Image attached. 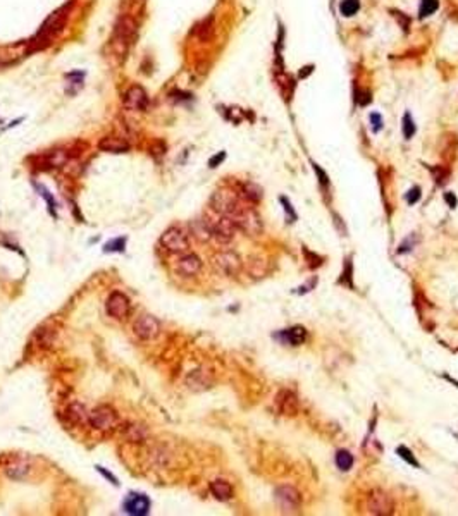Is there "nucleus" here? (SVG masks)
Masks as SVG:
<instances>
[{
    "mask_svg": "<svg viewBox=\"0 0 458 516\" xmlns=\"http://www.w3.org/2000/svg\"><path fill=\"white\" fill-rule=\"evenodd\" d=\"M107 313L116 318V320H126L130 317V312H131V304H130V299L124 293L121 291H114L111 293V296L107 298Z\"/></svg>",
    "mask_w": 458,
    "mask_h": 516,
    "instance_id": "nucleus-9",
    "label": "nucleus"
},
{
    "mask_svg": "<svg viewBox=\"0 0 458 516\" xmlns=\"http://www.w3.org/2000/svg\"><path fill=\"white\" fill-rule=\"evenodd\" d=\"M185 382L191 391L200 392V391H205L212 387L214 377H212V373L209 370H205V368H195V370H191L188 375H186Z\"/></svg>",
    "mask_w": 458,
    "mask_h": 516,
    "instance_id": "nucleus-13",
    "label": "nucleus"
},
{
    "mask_svg": "<svg viewBox=\"0 0 458 516\" xmlns=\"http://www.w3.org/2000/svg\"><path fill=\"white\" fill-rule=\"evenodd\" d=\"M212 263H214V267H215L217 272L224 274V275H229V277L238 275L241 267H243L240 255L234 253V252H221L217 255H214Z\"/></svg>",
    "mask_w": 458,
    "mask_h": 516,
    "instance_id": "nucleus-8",
    "label": "nucleus"
},
{
    "mask_svg": "<svg viewBox=\"0 0 458 516\" xmlns=\"http://www.w3.org/2000/svg\"><path fill=\"white\" fill-rule=\"evenodd\" d=\"M336 465L339 470L348 471L353 466V456L348 453V451H338L336 454Z\"/></svg>",
    "mask_w": 458,
    "mask_h": 516,
    "instance_id": "nucleus-26",
    "label": "nucleus"
},
{
    "mask_svg": "<svg viewBox=\"0 0 458 516\" xmlns=\"http://www.w3.org/2000/svg\"><path fill=\"white\" fill-rule=\"evenodd\" d=\"M133 331L140 339L150 341V339H155L160 334V322L154 315H140L136 318L135 326H133Z\"/></svg>",
    "mask_w": 458,
    "mask_h": 516,
    "instance_id": "nucleus-12",
    "label": "nucleus"
},
{
    "mask_svg": "<svg viewBox=\"0 0 458 516\" xmlns=\"http://www.w3.org/2000/svg\"><path fill=\"white\" fill-rule=\"evenodd\" d=\"M124 435L130 442H145L146 430H145V427H140V425H127L124 430Z\"/></svg>",
    "mask_w": 458,
    "mask_h": 516,
    "instance_id": "nucleus-24",
    "label": "nucleus"
},
{
    "mask_svg": "<svg viewBox=\"0 0 458 516\" xmlns=\"http://www.w3.org/2000/svg\"><path fill=\"white\" fill-rule=\"evenodd\" d=\"M205 220L209 224L210 231H212V238H215L219 243H229L236 234V224L226 215L212 210L209 215H205Z\"/></svg>",
    "mask_w": 458,
    "mask_h": 516,
    "instance_id": "nucleus-3",
    "label": "nucleus"
},
{
    "mask_svg": "<svg viewBox=\"0 0 458 516\" xmlns=\"http://www.w3.org/2000/svg\"><path fill=\"white\" fill-rule=\"evenodd\" d=\"M367 509H369V513L371 514L388 516V514H393V511H395V503H393V499L390 498V494H386L384 490L377 489L369 495Z\"/></svg>",
    "mask_w": 458,
    "mask_h": 516,
    "instance_id": "nucleus-10",
    "label": "nucleus"
},
{
    "mask_svg": "<svg viewBox=\"0 0 458 516\" xmlns=\"http://www.w3.org/2000/svg\"><path fill=\"white\" fill-rule=\"evenodd\" d=\"M136 34V21L131 16H121L119 21L116 23L114 34H112L111 47L116 55H124L127 52L131 40Z\"/></svg>",
    "mask_w": 458,
    "mask_h": 516,
    "instance_id": "nucleus-2",
    "label": "nucleus"
},
{
    "mask_svg": "<svg viewBox=\"0 0 458 516\" xmlns=\"http://www.w3.org/2000/svg\"><path fill=\"white\" fill-rule=\"evenodd\" d=\"M396 453H398V456H400V458H401L403 461H407L408 465H412V466H415V468H418V461H417V458L412 454V451L408 449L407 446H400V447H398V449H396Z\"/></svg>",
    "mask_w": 458,
    "mask_h": 516,
    "instance_id": "nucleus-31",
    "label": "nucleus"
},
{
    "mask_svg": "<svg viewBox=\"0 0 458 516\" xmlns=\"http://www.w3.org/2000/svg\"><path fill=\"white\" fill-rule=\"evenodd\" d=\"M445 201L448 203V206H450V208H455L456 203H458L456 198H455V195H453V193H445Z\"/></svg>",
    "mask_w": 458,
    "mask_h": 516,
    "instance_id": "nucleus-38",
    "label": "nucleus"
},
{
    "mask_svg": "<svg viewBox=\"0 0 458 516\" xmlns=\"http://www.w3.org/2000/svg\"><path fill=\"white\" fill-rule=\"evenodd\" d=\"M276 406H278L279 413L283 415H297L298 413V399L291 391H281L276 396Z\"/></svg>",
    "mask_w": 458,
    "mask_h": 516,
    "instance_id": "nucleus-16",
    "label": "nucleus"
},
{
    "mask_svg": "<svg viewBox=\"0 0 458 516\" xmlns=\"http://www.w3.org/2000/svg\"><path fill=\"white\" fill-rule=\"evenodd\" d=\"M190 231H191V234H193V238L201 241V243H207V241L212 238V231H210L205 219L193 220V222L190 224Z\"/></svg>",
    "mask_w": 458,
    "mask_h": 516,
    "instance_id": "nucleus-22",
    "label": "nucleus"
},
{
    "mask_svg": "<svg viewBox=\"0 0 458 516\" xmlns=\"http://www.w3.org/2000/svg\"><path fill=\"white\" fill-rule=\"evenodd\" d=\"M98 148L102 151H111V154H124L130 150V143L119 136H105L98 141Z\"/></svg>",
    "mask_w": 458,
    "mask_h": 516,
    "instance_id": "nucleus-19",
    "label": "nucleus"
},
{
    "mask_svg": "<svg viewBox=\"0 0 458 516\" xmlns=\"http://www.w3.org/2000/svg\"><path fill=\"white\" fill-rule=\"evenodd\" d=\"M117 424H119V416H117L116 410L107 405L97 406L95 410L88 413V425H90L93 430L111 432L116 429Z\"/></svg>",
    "mask_w": 458,
    "mask_h": 516,
    "instance_id": "nucleus-4",
    "label": "nucleus"
},
{
    "mask_svg": "<svg viewBox=\"0 0 458 516\" xmlns=\"http://www.w3.org/2000/svg\"><path fill=\"white\" fill-rule=\"evenodd\" d=\"M66 420L71 425H81L83 422H88V413L85 411V406L72 403L66 410Z\"/></svg>",
    "mask_w": 458,
    "mask_h": 516,
    "instance_id": "nucleus-23",
    "label": "nucleus"
},
{
    "mask_svg": "<svg viewBox=\"0 0 458 516\" xmlns=\"http://www.w3.org/2000/svg\"><path fill=\"white\" fill-rule=\"evenodd\" d=\"M210 492L217 501H229L233 498V487L226 480H214L210 482Z\"/></svg>",
    "mask_w": 458,
    "mask_h": 516,
    "instance_id": "nucleus-21",
    "label": "nucleus"
},
{
    "mask_svg": "<svg viewBox=\"0 0 458 516\" xmlns=\"http://www.w3.org/2000/svg\"><path fill=\"white\" fill-rule=\"evenodd\" d=\"M67 16H69V6H64L61 9H57L56 12H52L50 16L45 19V23L42 24L36 36L29 42V50L34 52V50L45 48L48 43H50L52 38L62 31L64 24L67 21Z\"/></svg>",
    "mask_w": 458,
    "mask_h": 516,
    "instance_id": "nucleus-1",
    "label": "nucleus"
},
{
    "mask_svg": "<svg viewBox=\"0 0 458 516\" xmlns=\"http://www.w3.org/2000/svg\"><path fill=\"white\" fill-rule=\"evenodd\" d=\"M160 244L169 253H185L190 248L188 236L179 227H169L167 231H164V234L160 236Z\"/></svg>",
    "mask_w": 458,
    "mask_h": 516,
    "instance_id": "nucleus-7",
    "label": "nucleus"
},
{
    "mask_svg": "<svg viewBox=\"0 0 458 516\" xmlns=\"http://www.w3.org/2000/svg\"><path fill=\"white\" fill-rule=\"evenodd\" d=\"M314 71V66H307V67H302V72H300V78H305V76H308L310 72Z\"/></svg>",
    "mask_w": 458,
    "mask_h": 516,
    "instance_id": "nucleus-39",
    "label": "nucleus"
},
{
    "mask_svg": "<svg viewBox=\"0 0 458 516\" xmlns=\"http://www.w3.org/2000/svg\"><path fill=\"white\" fill-rule=\"evenodd\" d=\"M29 470H31V466H29V461L24 460V458L14 460L12 463L6 468L7 475L11 476V479H16V480H21V479H24V476H28Z\"/></svg>",
    "mask_w": 458,
    "mask_h": 516,
    "instance_id": "nucleus-20",
    "label": "nucleus"
},
{
    "mask_svg": "<svg viewBox=\"0 0 458 516\" xmlns=\"http://www.w3.org/2000/svg\"><path fill=\"white\" fill-rule=\"evenodd\" d=\"M276 501L284 513H293V511H298L300 504H302V495L295 487L283 485V487L276 489Z\"/></svg>",
    "mask_w": 458,
    "mask_h": 516,
    "instance_id": "nucleus-11",
    "label": "nucleus"
},
{
    "mask_svg": "<svg viewBox=\"0 0 458 516\" xmlns=\"http://www.w3.org/2000/svg\"><path fill=\"white\" fill-rule=\"evenodd\" d=\"M418 200H420V188H412L407 193V203L408 205H415Z\"/></svg>",
    "mask_w": 458,
    "mask_h": 516,
    "instance_id": "nucleus-34",
    "label": "nucleus"
},
{
    "mask_svg": "<svg viewBox=\"0 0 458 516\" xmlns=\"http://www.w3.org/2000/svg\"><path fill=\"white\" fill-rule=\"evenodd\" d=\"M97 470H98V471H100V473H102L103 476H105V479H107V480H111V484H114V485H119V482H117V479H116V476H114V475H112V473H111V471L103 470V468H102V466H97Z\"/></svg>",
    "mask_w": 458,
    "mask_h": 516,
    "instance_id": "nucleus-36",
    "label": "nucleus"
},
{
    "mask_svg": "<svg viewBox=\"0 0 458 516\" xmlns=\"http://www.w3.org/2000/svg\"><path fill=\"white\" fill-rule=\"evenodd\" d=\"M279 201H281V203L284 205V210H286V215H288V219H289L288 222H293V220L297 219V214H295V210H293L291 203H289V201H288V198H286V196H281V198H279Z\"/></svg>",
    "mask_w": 458,
    "mask_h": 516,
    "instance_id": "nucleus-33",
    "label": "nucleus"
},
{
    "mask_svg": "<svg viewBox=\"0 0 458 516\" xmlns=\"http://www.w3.org/2000/svg\"><path fill=\"white\" fill-rule=\"evenodd\" d=\"M358 9H360V2L358 0H343L341 2V6H339V11H341L343 16H355V14L358 12Z\"/></svg>",
    "mask_w": 458,
    "mask_h": 516,
    "instance_id": "nucleus-27",
    "label": "nucleus"
},
{
    "mask_svg": "<svg viewBox=\"0 0 458 516\" xmlns=\"http://www.w3.org/2000/svg\"><path fill=\"white\" fill-rule=\"evenodd\" d=\"M130 2H131V4H135V6H136V4H143L145 0H130Z\"/></svg>",
    "mask_w": 458,
    "mask_h": 516,
    "instance_id": "nucleus-40",
    "label": "nucleus"
},
{
    "mask_svg": "<svg viewBox=\"0 0 458 516\" xmlns=\"http://www.w3.org/2000/svg\"><path fill=\"white\" fill-rule=\"evenodd\" d=\"M314 170L317 172L319 181H321L322 184H326V186H327V184H329V179H327V176L324 174V170H322V169H319V165H315V164H314Z\"/></svg>",
    "mask_w": 458,
    "mask_h": 516,
    "instance_id": "nucleus-37",
    "label": "nucleus"
},
{
    "mask_svg": "<svg viewBox=\"0 0 458 516\" xmlns=\"http://www.w3.org/2000/svg\"><path fill=\"white\" fill-rule=\"evenodd\" d=\"M243 196H245V200L252 201V203H257V201L262 198V191H260V188H257L255 184H246L243 189Z\"/></svg>",
    "mask_w": 458,
    "mask_h": 516,
    "instance_id": "nucleus-30",
    "label": "nucleus"
},
{
    "mask_svg": "<svg viewBox=\"0 0 458 516\" xmlns=\"http://www.w3.org/2000/svg\"><path fill=\"white\" fill-rule=\"evenodd\" d=\"M274 337L279 339L281 342L288 344V346H300L307 339V331L302 326H295L291 329H286V331H281L279 334H274Z\"/></svg>",
    "mask_w": 458,
    "mask_h": 516,
    "instance_id": "nucleus-17",
    "label": "nucleus"
},
{
    "mask_svg": "<svg viewBox=\"0 0 458 516\" xmlns=\"http://www.w3.org/2000/svg\"><path fill=\"white\" fill-rule=\"evenodd\" d=\"M124 246H126V238H116V239L107 241L105 246H103V252H107V253H112V252L122 253V252H124Z\"/></svg>",
    "mask_w": 458,
    "mask_h": 516,
    "instance_id": "nucleus-29",
    "label": "nucleus"
},
{
    "mask_svg": "<svg viewBox=\"0 0 458 516\" xmlns=\"http://www.w3.org/2000/svg\"><path fill=\"white\" fill-rule=\"evenodd\" d=\"M149 105V97L141 86H131L124 93V107L127 110H143Z\"/></svg>",
    "mask_w": 458,
    "mask_h": 516,
    "instance_id": "nucleus-15",
    "label": "nucleus"
},
{
    "mask_svg": "<svg viewBox=\"0 0 458 516\" xmlns=\"http://www.w3.org/2000/svg\"><path fill=\"white\" fill-rule=\"evenodd\" d=\"M122 508L133 516H143L150 511V499L145 494H130L122 503Z\"/></svg>",
    "mask_w": 458,
    "mask_h": 516,
    "instance_id": "nucleus-14",
    "label": "nucleus"
},
{
    "mask_svg": "<svg viewBox=\"0 0 458 516\" xmlns=\"http://www.w3.org/2000/svg\"><path fill=\"white\" fill-rule=\"evenodd\" d=\"M401 131H403V136H405V140H412L413 135H415V131H417V126H415V122H413L412 119V116L407 114L403 116V121H401Z\"/></svg>",
    "mask_w": 458,
    "mask_h": 516,
    "instance_id": "nucleus-25",
    "label": "nucleus"
},
{
    "mask_svg": "<svg viewBox=\"0 0 458 516\" xmlns=\"http://www.w3.org/2000/svg\"><path fill=\"white\" fill-rule=\"evenodd\" d=\"M439 7V0H420V17H427L434 14Z\"/></svg>",
    "mask_w": 458,
    "mask_h": 516,
    "instance_id": "nucleus-28",
    "label": "nucleus"
},
{
    "mask_svg": "<svg viewBox=\"0 0 458 516\" xmlns=\"http://www.w3.org/2000/svg\"><path fill=\"white\" fill-rule=\"evenodd\" d=\"M231 220L236 224V227L248 233L250 236H259L262 233V220H260V215L255 212L252 206H246L245 203L241 205V208L231 217Z\"/></svg>",
    "mask_w": 458,
    "mask_h": 516,
    "instance_id": "nucleus-5",
    "label": "nucleus"
},
{
    "mask_svg": "<svg viewBox=\"0 0 458 516\" xmlns=\"http://www.w3.org/2000/svg\"><path fill=\"white\" fill-rule=\"evenodd\" d=\"M176 270H178L183 277H193V275H196L201 270V260L193 253L185 255V257L179 258L178 265H176Z\"/></svg>",
    "mask_w": 458,
    "mask_h": 516,
    "instance_id": "nucleus-18",
    "label": "nucleus"
},
{
    "mask_svg": "<svg viewBox=\"0 0 458 516\" xmlns=\"http://www.w3.org/2000/svg\"><path fill=\"white\" fill-rule=\"evenodd\" d=\"M224 159H226V151H221V154L214 155L212 159L209 160V165H210V167H212V169H214V167H217V165L221 164V162L224 160Z\"/></svg>",
    "mask_w": 458,
    "mask_h": 516,
    "instance_id": "nucleus-35",
    "label": "nucleus"
},
{
    "mask_svg": "<svg viewBox=\"0 0 458 516\" xmlns=\"http://www.w3.org/2000/svg\"><path fill=\"white\" fill-rule=\"evenodd\" d=\"M371 127H372V132H379L382 129V117L379 112H372L371 114Z\"/></svg>",
    "mask_w": 458,
    "mask_h": 516,
    "instance_id": "nucleus-32",
    "label": "nucleus"
},
{
    "mask_svg": "<svg viewBox=\"0 0 458 516\" xmlns=\"http://www.w3.org/2000/svg\"><path fill=\"white\" fill-rule=\"evenodd\" d=\"M243 205V201L240 200V196L233 193V191H228V189H221V191H215L212 200H210V206L215 212L226 215V217H233V215L238 212Z\"/></svg>",
    "mask_w": 458,
    "mask_h": 516,
    "instance_id": "nucleus-6",
    "label": "nucleus"
}]
</instances>
